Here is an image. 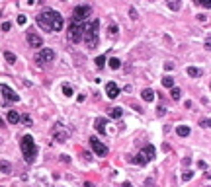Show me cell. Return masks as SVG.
Listing matches in <instances>:
<instances>
[{
  "instance_id": "cell-1",
  "label": "cell",
  "mask_w": 211,
  "mask_h": 187,
  "mask_svg": "<svg viewBox=\"0 0 211 187\" xmlns=\"http://www.w3.org/2000/svg\"><path fill=\"white\" fill-rule=\"evenodd\" d=\"M65 20L57 10H43L37 14V25L45 31H61Z\"/></svg>"
},
{
  "instance_id": "cell-2",
  "label": "cell",
  "mask_w": 211,
  "mask_h": 187,
  "mask_svg": "<svg viewBox=\"0 0 211 187\" xmlns=\"http://www.w3.org/2000/svg\"><path fill=\"white\" fill-rule=\"evenodd\" d=\"M20 148H22V154H24V160L27 164H33L35 162V156H37V146H35V140H33L31 135L22 136Z\"/></svg>"
},
{
  "instance_id": "cell-3",
  "label": "cell",
  "mask_w": 211,
  "mask_h": 187,
  "mask_svg": "<svg viewBox=\"0 0 211 187\" xmlns=\"http://www.w3.org/2000/svg\"><path fill=\"white\" fill-rule=\"evenodd\" d=\"M84 27V31H82V41L86 43L88 47H98V30H100V21L98 20H94L90 21V24H86L82 25Z\"/></svg>"
},
{
  "instance_id": "cell-4",
  "label": "cell",
  "mask_w": 211,
  "mask_h": 187,
  "mask_svg": "<svg viewBox=\"0 0 211 187\" xmlns=\"http://www.w3.org/2000/svg\"><path fill=\"white\" fill-rule=\"evenodd\" d=\"M155 156H156L155 146H151V144H149V146H145V148H143V150H141V152L137 154L135 158H129V160L133 162V164H139V166H147V164H149Z\"/></svg>"
},
{
  "instance_id": "cell-5",
  "label": "cell",
  "mask_w": 211,
  "mask_h": 187,
  "mask_svg": "<svg viewBox=\"0 0 211 187\" xmlns=\"http://www.w3.org/2000/svg\"><path fill=\"white\" fill-rule=\"evenodd\" d=\"M55 61V51L53 49H49V47H43L39 55L35 57V62H37V66H45L47 62H53Z\"/></svg>"
},
{
  "instance_id": "cell-6",
  "label": "cell",
  "mask_w": 211,
  "mask_h": 187,
  "mask_svg": "<svg viewBox=\"0 0 211 187\" xmlns=\"http://www.w3.org/2000/svg\"><path fill=\"white\" fill-rule=\"evenodd\" d=\"M82 31H84V27L80 24H76V21H72L69 25V41L78 45V43L82 41Z\"/></svg>"
},
{
  "instance_id": "cell-7",
  "label": "cell",
  "mask_w": 211,
  "mask_h": 187,
  "mask_svg": "<svg viewBox=\"0 0 211 187\" xmlns=\"http://www.w3.org/2000/svg\"><path fill=\"white\" fill-rule=\"evenodd\" d=\"M90 14H92V8H90V6H76V8L72 10V21L80 24V21L86 20Z\"/></svg>"
},
{
  "instance_id": "cell-8",
  "label": "cell",
  "mask_w": 211,
  "mask_h": 187,
  "mask_svg": "<svg viewBox=\"0 0 211 187\" xmlns=\"http://www.w3.org/2000/svg\"><path fill=\"white\" fill-rule=\"evenodd\" d=\"M90 148L94 150V154H96V156H106V154H108V146H106L102 140L94 139V136L90 139Z\"/></svg>"
},
{
  "instance_id": "cell-9",
  "label": "cell",
  "mask_w": 211,
  "mask_h": 187,
  "mask_svg": "<svg viewBox=\"0 0 211 187\" xmlns=\"http://www.w3.org/2000/svg\"><path fill=\"white\" fill-rule=\"evenodd\" d=\"M0 94L4 96L6 102H18V99H20V98H18V94L14 92L10 86H6V84H0Z\"/></svg>"
},
{
  "instance_id": "cell-10",
  "label": "cell",
  "mask_w": 211,
  "mask_h": 187,
  "mask_svg": "<svg viewBox=\"0 0 211 187\" xmlns=\"http://www.w3.org/2000/svg\"><path fill=\"white\" fill-rule=\"evenodd\" d=\"M51 133H53L55 140H59V142H65V140L69 139V131H67V129H63L61 123H57V125L53 127V131H51Z\"/></svg>"
},
{
  "instance_id": "cell-11",
  "label": "cell",
  "mask_w": 211,
  "mask_h": 187,
  "mask_svg": "<svg viewBox=\"0 0 211 187\" xmlns=\"http://www.w3.org/2000/svg\"><path fill=\"white\" fill-rule=\"evenodd\" d=\"M106 96L110 99H115L119 96V88H117V84H115V82H108L106 84Z\"/></svg>"
},
{
  "instance_id": "cell-12",
  "label": "cell",
  "mask_w": 211,
  "mask_h": 187,
  "mask_svg": "<svg viewBox=\"0 0 211 187\" xmlns=\"http://www.w3.org/2000/svg\"><path fill=\"white\" fill-rule=\"evenodd\" d=\"M27 43H30V47H33V49H39V47H43V39L39 37L37 33H27Z\"/></svg>"
},
{
  "instance_id": "cell-13",
  "label": "cell",
  "mask_w": 211,
  "mask_h": 187,
  "mask_svg": "<svg viewBox=\"0 0 211 187\" xmlns=\"http://www.w3.org/2000/svg\"><path fill=\"white\" fill-rule=\"evenodd\" d=\"M106 123H108V121L104 117H96V119H94V127H96V131L100 135H106Z\"/></svg>"
},
{
  "instance_id": "cell-14",
  "label": "cell",
  "mask_w": 211,
  "mask_h": 187,
  "mask_svg": "<svg viewBox=\"0 0 211 187\" xmlns=\"http://www.w3.org/2000/svg\"><path fill=\"white\" fill-rule=\"evenodd\" d=\"M20 121H22V117L18 115V111L10 109V111H8V123H12V125H18Z\"/></svg>"
},
{
  "instance_id": "cell-15",
  "label": "cell",
  "mask_w": 211,
  "mask_h": 187,
  "mask_svg": "<svg viewBox=\"0 0 211 187\" xmlns=\"http://www.w3.org/2000/svg\"><path fill=\"white\" fill-rule=\"evenodd\" d=\"M141 98L145 99V102H152V99H155V92H152L151 88H147V90L141 92Z\"/></svg>"
},
{
  "instance_id": "cell-16",
  "label": "cell",
  "mask_w": 211,
  "mask_h": 187,
  "mask_svg": "<svg viewBox=\"0 0 211 187\" xmlns=\"http://www.w3.org/2000/svg\"><path fill=\"white\" fill-rule=\"evenodd\" d=\"M0 171H2V174H10V171H12V164L6 162V160H0Z\"/></svg>"
},
{
  "instance_id": "cell-17",
  "label": "cell",
  "mask_w": 211,
  "mask_h": 187,
  "mask_svg": "<svg viewBox=\"0 0 211 187\" xmlns=\"http://www.w3.org/2000/svg\"><path fill=\"white\" fill-rule=\"evenodd\" d=\"M121 115H123V109H121V107H112V109H110V117H112V119H119Z\"/></svg>"
},
{
  "instance_id": "cell-18",
  "label": "cell",
  "mask_w": 211,
  "mask_h": 187,
  "mask_svg": "<svg viewBox=\"0 0 211 187\" xmlns=\"http://www.w3.org/2000/svg\"><path fill=\"white\" fill-rule=\"evenodd\" d=\"M188 76L198 78V76H201V70H199V68H195V66H188Z\"/></svg>"
},
{
  "instance_id": "cell-19",
  "label": "cell",
  "mask_w": 211,
  "mask_h": 187,
  "mask_svg": "<svg viewBox=\"0 0 211 187\" xmlns=\"http://www.w3.org/2000/svg\"><path fill=\"white\" fill-rule=\"evenodd\" d=\"M176 133H178V136H188V135H190V127L180 125V127L176 129Z\"/></svg>"
},
{
  "instance_id": "cell-20",
  "label": "cell",
  "mask_w": 211,
  "mask_h": 187,
  "mask_svg": "<svg viewBox=\"0 0 211 187\" xmlns=\"http://www.w3.org/2000/svg\"><path fill=\"white\" fill-rule=\"evenodd\" d=\"M162 86L164 88H174V78L172 76H164L162 78Z\"/></svg>"
},
{
  "instance_id": "cell-21",
  "label": "cell",
  "mask_w": 211,
  "mask_h": 187,
  "mask_svg": "<svg viewBox=\"0 0 211 187\" xmlns=\"http://www.w3.org/2000/svg\"><path fill=\"white\" fill-rule=\"evenodd\" d=\"M108 62H110V68H113V70H117V68L121 66V61H119V59H115V57H112V59L108 61Z\"/></svg>"
},
{
  "instance_id": "cell-22",
  "label": "cell",
  "mask_w": 211,
  "mask_h": 187,
  "mask_svg": "<svg viewBox=\"0 0 211 187\" xmlns=\"http://www.w3.org/2000/svg\"><path fill=\"white\" fill-rule=\"evenodd\" d=\"M170 96H172V99H180L182 98V90L180 88H170Z\"/></svg>"
},
{
  "instance_id": "cell-23",
  "label": "cell",
  "mask_w": 211,
  "mask_h": 187,
  "mask_svg": "<svg viewBox=\"0 0 211 187\" xmlns=\"http://www.w3.org/2000/svg\"><path fill=\"white\" fill-rule=\"evenodd\" d=\"M4 59L8 61L10 64H14V62H16V55H14V53H10V51H4Z\"/></svg>"
},
{
  "instance_id": "cell-24",
  "label": "cell",
  "mask_w": 211,
  "mask_h": 187,
  "mask_svg": "<svg viewBox=\"0 0 211 187\" xmlns=\"http://www.w3.org/2000/svg\"><path fill=\"white\" fill-rule=\"evenodd\" d=\"M96 66H98V68H104V66H106V57H104V55L96 57Z\"/></svg>"
},
{
  "instance_id": "cell-25",
  "label": "cell",
  "mask_w": 211,
  "mask_h": 187,
  "mask_svg": "<svg viewBox=\"0 0 211 187\" xmlns=\"http://www.w3.org/2000/svg\"><path fill=\"white\" fill-rule=\"evenodd\" d=\"M180 0H168V8H172V10H180Z\"/></svg>"
},
{
  "instance_id": "cell-26",
  "label": "cell",
  "mask_w": 211,
  "mask_h": 187,
  "mask_svg": "<svg viewBox=\"0 0 211 187\" xmlns=\"http://www.w3.org/2000/svg\"><path fill=\"white\" fill-rule=\"evenodd\" d=\"M108 33H110L112 37H115V35H117V25H115V24H110V25H108Z\"/></svg>"
},
{
  "instance_id": "cell-27",
  "label": "cell",
  "mask_w": 211,
  "mask_h": 187,
  "mask_svg": "<svg viewBox=\"0 0 211 187\" xmlns=\"http://www.w3.org/2000/svg\"><path fill=\"white\" fill-rule=\"evenodd\" d=\"M198 6H203V8H211V0H194Z\"/></svg>"
},
{
  "instance_id": "cell-28",
  "label": "cell",
  "mask_w": 211,
  "mask_h": 187,
  "mask_svg": "<svg viewBox=\"0 0 211 187\" xmlns=\"http://www.w3.org/2000/svg\"><path fill=\"white\" fill-rule=\"evenodd\" d=\"M63 94H65L67 98H70V96H72V88H70L69 84H63Z\"/></svg>"
},
{
  "instance_id": "cell-29",
  "label": "cell",
  "mask_w": 211,
  "mask_h": 187,
  "mask_svg": "<svg viewBox=\"0 0 211 187\" xmlns=\"http://www.w3.org/2000/svg\"><path fill=\"white\" fill-rule=\"evenodd\" d=\"M192 177H194L192 171H184V174H182V181H190Z\"/></svg>"
},
{
  "instance_id": "cell-30",
  "label": "cell",
  "mask_w": 211,
  "mask_h": 187,
  "mask_svg": "<svg viewBox=\"0 0 211 187\" xmlns=\"http://www.w3.org/2000/svg\"><path fill=\"white\" fill-rule=\"evenodd\" d=\"M203 47H205L207 51H211V35H207V37H205V41H203Z\"/></svg>"
},
{
  "instance_id": "cell-31",
  "label": "cell",
  "mask_w": 211,
  "mask_h": 187,
  "mask_svg": "<svg viewBox=\"0 0 211 187\" xmlns=\"http://www.w3.org/2000/svg\"><path fill=\"white\" fill-rule=\"evenodd\" d=\"M164 113H166V107H162V105H161V107H156V115H158V117H162Z\"/></svg>"
},
{
  "instance_id": "cell-32",
  "label": "cell",
  "mask_w": 211,
  "mask_h": 187,
  "mask_svg": "<svg viewBox=\"0 0 211 187\" xmlns=\"http://www.w3.org/2000/svg\"><path fill=\"white\" fill-rule=\"evenodd\" d=\"M22 121H24L26 125H31V117H30V115H24V117H22Z\"/></svg>"
},
{
  "instance_id": "cell-33",
  "label": "cell",
  "mask_w": 211,
  "mask_h": 187,
  "mask_svg": "<svg viewBox=\"0 0 211 187\" xmlns=\"http://www.w3.org/2000/svg\"><path fill=\"white\" fill-rule=\"evenodd\" d=\"M10 27H12V24H10V21H4V24H2V31H8Z\"/></svg>"
},
{
  "instance_id": "cell-34",
  "label": "cell",
  "mask_w": 211,
  "mask_h": 187,
  "mask_svg": "<svg viewBox=\"0 0 211 187\" xmlns=\"http://www.w3.org/2000/svg\"><path fill=\"white\" fill-rule=\"evenodd\" d=\"M129 14H131V20H137V18H139V16H137V10H135V8H131Z\"/></svg>"
},
{
  "instance_id": "cell-35",
  "label": "cell",
  "mask_w": 211,
  "mask_h": 187,
  "mask_svg": "<svg viewBox=\"0 0 211 187\" xmlns=\"http://www.w3.org/2000/svg\"><path fill=\"white\" fill-rule=\"evenodd\" d=\"M26 21H27V20H26V16H18V24H20V25H24Z\"/></svg>"
},
{
  "instance_id": "cell-36",
  "label": "cell",
  "mask_w": 211,
  "mask_h": 187,
  "mask_svg": "<svg viewBox=\"0 0 211 187\" xmlns=\"http://www.w3.org/2000/svg\"><path fill=\"white\" fill-rule=\"evenodd\" d=\"M164 68H166V70H172V68H174V64H172V62H166V64H164Z\"/></svg>"
},
{
  "instance_id": "cell-37",
  "label": "cell",
  "mask_w": 211,
  "mask_h": 187,
  "mask_svg": "<svg viewBox=\"0 0 211 187\" xmlns=\"http://www.w3.org/2000/svg\"><path fill=\"white\" fill-rule=\"evenodd\" d=\"M198 166H199L201 170H205V168H207V164H205V162H203V160H201V162H198Z\"/></svg>"
},
{
  "instance_id": "cell-38",
  "label": "cell",
  "mask_w": 211,
  "mask_h": 187,
  "mask_svg": "<svg viewBox=\"0 0 211 187\" xmlns=\"http://www.w3.org/2000/svg\"><path fill=\"white\" fill-rule=\"evenodd\" d=\"M199 127H201V129L207 127V119H201V121H199Z\"/></svg>"
},
{
  "instance_id": "cell-39",
  "label": "cell",
  "mask_w": 211,
  "mask_h": 187,
  "mask_svg": "<svg viewBox=\"0 0 211 187\" xmlns=\"http://www.w3.org/2000/svg\"><path fill=\"white\" fill-rule=\"evenodd\" d=\"M61 160H63V162H67V164H69V162H70V158H69V156H65V154H63V156H61Z\"/></svg>"
},
{
  "instance_id": "cell-40",
  "label": "cell",
  "mask_w": 211,
  "mask_h": 187,
  "mask_svg": "<svg viewBox=\"0 0 211 187\" xmlns=\"http://www.w3.org/2000/svg\"><path fill=\"white\" fill-rule=\"evenodd\" d=\"M121 187H133V185H131V183H129V181H125V183H123V185H121Z\"/></svg>"
},
{
  "instance_id": "cell-41",
  "label": "cell",
  "mask_w": 211,
  "mask_h": 187,
  "mask_svg": "<svg viewBox=\"0 0 211 187\" xmlns=\"http://www.w3.org/2000/svg\"><path fill=\"white\" fill-rule=\"evenodd\" d=\"M84 187H94V185H92L90 181H86V183H84Z\"/></svg>"
},
{
  "instance_id": "cell-42",
  "label": "cell",
  "mask_w": 211,
  "mask_h": 187,
  "mask_svg": "<svg viewBox=\"0 0 211 187\" xmlns=\"http://www.w3.org/2000/svg\"><path fill=\"white\" fill-rule=\"evenodd\" d=\"M207 127H211V119H207Z\"/></svg>"
},
{
  "instance_id": "cell-43",
  "label": "cell",
  "mask_w": 211,
  "mask_h": 187,
  "mask_svg": "<svg viewBox=\"0 0 211 187\" xmlns=\"http://www.w3.org/2000/svg\"><path fill=\"white\" fill-rule=\"evenodd\" d=\"M209 88H211V84H209Z\"/></svg>"
}]
</instances>
